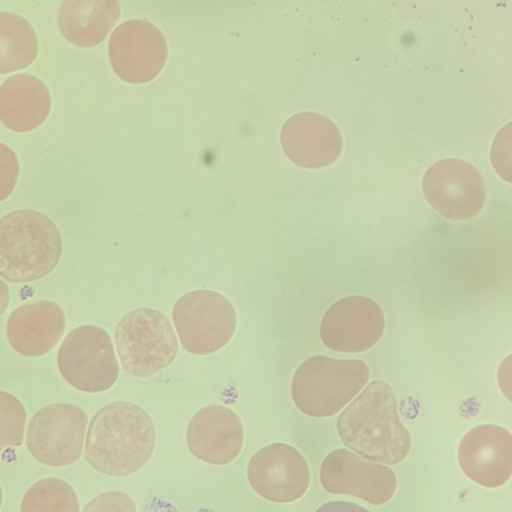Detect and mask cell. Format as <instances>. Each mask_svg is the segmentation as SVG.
<instances>
[{
    "mask_svg": "<svg viewBox=\"0 0 512 512\" xmlns=\"http://www.w3.org/2000/svg\"><path fill=\"white\" fill-rule=\"evenodd\" d=\"M155 444L156 430L149 414L135 403L115 401L91 418L83 456L102 474L128 476L149 461Z\"/></svg>",
    "mask_w": 512,
    "mask_h": 512,
    "instance_id": "cell-1",
    "label": "cell"
},
{
    "mask_svg": "<svg viewBox=\"0 0 512 512\" xmlns=\"http://www.w3.org/2000/svg\"><path fill=\"white\" fill-rule=\"evenodd\" d=\"M337 430L342 442L372 461L397 464L410 452L411 436L399 419L391 386L376 380L341 412Z\"/></svg>",
    "mask_w": 512,
    "mask_h": 512,
    "instance_id": "cell-2",
    "label": "cell"
},
{
    "mask_svg": "<svg viewBox=\"0 0 512 512\" xmlns=\"http://www.w3.org/2000/svg\"><path fill=\"white\" fill-rule=\"evenodd\" d=\"M62 253L56 224L32 209L12 211L0 220V275L13 283H27L50 274Z\"/></svg>",
    "mask_w": 512,
    "mask_h": 512,
    "instance_id": "cell-3",
    "label": "cell"
},
{
    "mask_svg": "<svg viewBox=\"0 0 512 512\" xmlns=\"http://www.w3.org/2000/svg\"><path fill=\"white\" fill-rule=\"evenodd\" d=\"M369 377V368L361 360L315 355L297 368L291 383V395L304 414L329 417L346 406L362 390Z\"/></svg>",
    "mask_w": 512,
    "mask_h": 512,
    "instance_id": "cell-4",
    "label": "cell"
},
{
    "mask_svg": "<svg viewBox=\"0 0 512 512\" xmlns=\"http://www.w3.org/2000/svg\"><path fill=\"white\" fill-rule=\"evenodd\" d=\"M122 367L131 375L148 378L168 367L178 352V340L169 318L152 308L126 313L114 333Z\"/></svg>",
    "mask_w": 512,
    "mask_h": 512,
    "instance_id": "cell-5",
    "label": "cell"
},
{
    "mask_svg": "<svg viewBox=\"0 0 512 512\" xmlns=\"http://www.w3.org/2000/svg\"><path fill=\"white\" fill-rule=\"evenodd\" d=\"M172 320L182 347L194 355H208L232 339L237 315L222 294L200 289L182 295L172 309Z\"/></svg>",
    "mask_w": 512,
    "mask_h": 512,
    "instance_id": "cell-6",
    "label": "cell"
},
{
    "mask_svg": "<svg viewBox=\"0 0 512 512\" xmlns=\"http://www.w3.org/2000/svg\"><path fill=\"white\" fill-rule=\"evenodd\" d=\"M57 366L69 385L88 393L110 389L119 376L111 337L96 325H81L67 334L57 352Z\"/></svg>",
    "mask_w": 512,
    "mask_h": 512,
    "instance_id": "cell-7",
    "label": "cell"
},
{
    "mask_svg": "<svg viewBox=\"0 0 512 512\" xmlns=\"http://www.w3.org/2000/svg\"><path fill=\"white\" fill-rule=\"evenodd\" d=\"M88 419L79 406L52 403L38 410L29 420L26 446L34 459L63 467L82 455Z\"/></svg>",
    "mask_w": 512,
    "mask_h": 512,
    "instance_id": "cell-8",
    "label": "cell"
},
{
    "mask_svg": "<svg viewBox=\"0 0 512 512\" xmlns=\"http://www.w3.org/2000/svg\"><path fill=\"white\" fill-rule=\"evenodd\" d=\"M116 75L131 84L156 78L165 66L168 46L162 32L151 22L131 19L117 26L108 45Z\"/></svg>",
    "mask_w": 512,
    "mask_h": 512,
    "instance_id": "cell-9",
    "label": "cell"
},
{
    "mask_svg": "<svg viewBox=\"0 0 512 512\" xmlns=\"http://www.w3.org/2000/svg\"><path fill=\"white\" fill-rule=\"evenodd\" d=\"M422 187L429 204L452 220L473 218L485 203L486 191L481 175L463 160L438 161L425 173Z\"/></svg>",
    "mask_w": 512,
    "mask_h": 512,
    "instance_id": "cell-10",
    "label": "cell"
},
{
    "mask_svg": "<svg viewBox=\"0 0 512 512\" xmlns=\"http://www.w3.org/2000/svg\"><path fill=\"white\" fill-rule=\"evenodd\" d=\"M320 481L330 493L355 496L374 505L389 501L397 487L391 468L347 449H336L325 457Z\"/></svg>",
    "mask_w": 512,
    "mask_h": 512,
    "instance_id": "cell-11",
    "label": "cell"
},
{
    "mask_svg": "<svg viewBox=\"0 0 512 512\" xmlns=\"http://www.w3.org/2000/svg\"><path fill=\"white\" fill-rule=\"evenodd\" d=\"M385 317L381 307L365 296H349L335 302L320 323V337L326 347L341 353H359L381 339Z\"/></svg>",
    "mask_w": 512,
    "mask_h": 512,
    "instance_id": "cell-12",
    "label": "cell"
},
{
    "mask_svg": "<svg viewBox=\"0 0 512 512\" xmlns=\"http://www.w3.org/2000/svg\"><path fill=\"white\" fill-rule=\"evenodd\" d=\"M247 477L263 498L288 503L301 498L310 484V469L302 454L285 443H272L250 459Z\"/></svg>",
    "mask_w": 512,
    "mask_h": 512,
    "instance_id": "cell-13",
    "label": "cell"
},
{
    "mask_svg": "<svg viewBox=\"0 0 512 512\" xmlns=\"http://www.w3.org/2000/svg\"><path fill=\"white\" fill-rule=\"evenodd\" d=\"M458 462L477 484L487 488L504 485L512 476V434L492 424L472 428L459 444Z\"/></svg>",
    "mask_w": 512,
    "mask_h": 512,
    "instance_id": "cell-14",
    "label": "cell"
},
{
    "mask_svg": "<svg viewBox=\"0 0 512 512\" xmlns=\"http://www.w3.org/2000/svg\"><path fill=\"white\" fill-rule=\"evenodd\" d=\"M286 156L303 168H323L334 163L343 148L338 127L326 116L302 112L290 117L281 129Z\"/></svg>",
    "mask_w": 512,
    "mask_h": 512,
    "instance_id": "cell-15",
    "label": "cell"
},
{
    "mask_svg": "<svg viewBox=\"0 0 512 512\" xmlns=\"http://www.w3.org/2000/svg\"><path fill=\"white\" fill-rule=\"evenodd\" d=\"M244 430L230 408L213 404L200 409L189 421L186 443L199 460L212 465L232 462L241 452Z\"/></svg>",
    "mask_w": 512,
    "mask_h": 512,
    "instance_id": "cell-16",
    "label": "cell"
},
{
    "mask_svg": "<svg viewBox=\"0 0 512 512\" xmlns=\"http://www.w3.org/2000/svg\"><path fill=\"white\" fill-rule=\"evenodd\" d=\"M66 327L65 313L55 302L41 300L20 305L7 320L11 347L26 357H40L59 343Z\"/></svg>",
    "mask_w": 512,
    "mask_h": 512,
    "instance_id": "cell-17",
    "label": "cell"
},
{
    "mask_svg": "<svg viewBox=\"0 0 512 512\" xmlns=\"http://www.w3.org/2000/svg\"><path fill=\"white\" fill-rule=\"evenodd\" d=\"M50 109V92L34 75H12L0 87V120L12 131L25 133L38 128Z\"/></svg>",
    "mask_w": 512,
    "mask_h": 512,
    "instance_id": "cell-18",
    "label": "cell"
},
{
    "mask_svg": "<svg viewBox=\"0 0 512 512\" xmlns=\"http://www.w3.org/2000/svg\"><path fill=\"white\" fill-rule=\"evenodd\" d=\"M119 16L118 0H64L57 24L67 41L90 48L105 40Z\"/></svg>",
    "mask_w": 512,
    "mask_h": 512,
    "instance_id": "cell-19",
    "label": "cell"
},
{
    "mask_svg": "<svg viewBox=\"0 0 512 512\" xmlns=\"http://www.w3.org/2000/svg\"><path fill=\"white\" fill-rule=\"evenodd\" d=\"M38 54V39L22 16L0 13V73H10L31 65Z\"/></svg>",
    "mask_w": 512,
    "mask_h": 512,
    "instance_id": "cell-20",
    "label": "cell"
},
{
    "mask_svg": "<svg viewBox=\"0 0 512 512\" xmlns=\"http://www.w3.org/2000/svg\"><path fill=\"white\" fill-rule=\"evenodd\" d=\"M77 494L61 478L48 477L34 483L24 494L21 512H78Z\"/></svg>",
    "mask_w": 512,
    "mask_h": 512,
    "instance_id": "cell-21",
    "label": "cell"
},
{
    "mask_svg": "<svg viewBox=\"0 0 512 512\" xmlns=\"http://www.w3.org/2000/svg\"><path fill=\"white\" fill-rule=\"evenodd\" d=\"M26 410L13 394L0 392V446H20L24 440Z\"/></svg>",
    "mask_w": 512,
    "mask_h": 512,
    "instance_id": "cell-22",
    "label": "cell"
},
{
    "mask_svg": "<svg viewBox=\"0 0 512 512\" xmlns=\"http://www.w3.org/2000/svg\"><path fill=\"white\" fill-rule=\"evenodd\" d=\"M491 162L496 173L505 181L512 183V122L495 136Z\"/></svg>",
    "mask_w": 512,
    "mask_h": 512,
    "instance_id": "cell-23",
    "label": "cell"
},
{
    "mask_svg": "<svg viewBox=\"0 0 512 512\" xmlns=\"http://www.w3.org/2000/svg\"><path fill=\"white\" fill-rule=\"evenodd\" d=\"M84 512H135L136 506L129 495L120 491L99 494L83 508Z\"/></svg>",
    "mask_w": 512,
    "mask_h": 512,
    "instance_id": "cell-24",
    "label": "cell"
},
{
    "mask_svg": "<svg viewBox=\"0 0 512 512\" xmlns=\"http://www.w3.org/2000/svg\"><path fill=\"white\" fill-rule=\"evenodd\" d=\"M497 380L502 394L512 402V354L508 355L500 364Z\"/></svg>",
    "mask_w": 512,
    "mask_h": 512,
    "instance_id": "cell-25",
    "label": "cell"
},
{
    "mask_svg": "<svg viewBox=\"0 0 512 512\" xmlns=\"http://www.w3.org/2000/svg\"><path fill=\"white\" fill-rule=\"evenodd\" d=\"M318 510H344V511H351V510H365L362 507H359L357 505H354L353 503H347V502H330L326 503L322 507H320Z\"/></svg>",
    "mask_w": 512,
    "mask_h": 512,
    "instance_id": "cell-26",
    "label": "cell"
}]
</instances>
